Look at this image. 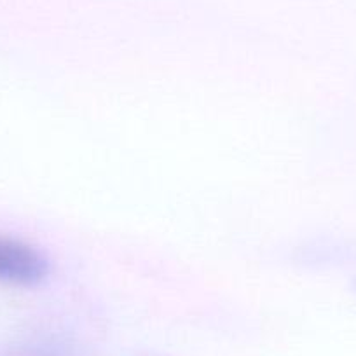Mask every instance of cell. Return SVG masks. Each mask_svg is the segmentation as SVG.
<instances>
[{
    "instance_id": "cell-1",
    "label": "cell",
    "mask_w": 356,
    "mask_h": 356,
    "mask_svg": "<svg viewBox=\"0 0 356 356\" xmlns=\"http://www.w3.org/2000/svg\"><path fill=\"white\" fill-rule=\"evenodd\" d=\"M49 275V262L32 245L0 236V283L33 286Z\"/></svg>"
}]
</instances>
